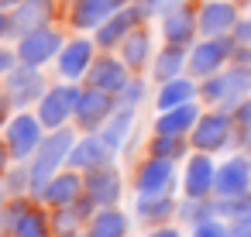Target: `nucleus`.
Returning a JSON list of instances; mask_svg holds the SVG:
<instances>
[{
  "label": "nucleus",
  "instance_id": "obj_1",
  "mask_svg": "<svg viewBox=\"0 0 251 237\" xmlns=\"http://www.w3.org/2000/svg\"><path fill=\"white\" fill-rule=\"evenodd\" d=\"M76 138H79V131H76L73 124L45 134V141L38 144V151H35L31 162H28V168H31V199H38L42 189L52 182V175L69 165V151H73Z\"/></svg>",
  "mask_w": 251,
  "mask_h": 237
},
{
  "label": "nucleus",
  "instance_id": "obj_2",
  "mask_svg": "<svg viewBox=\"0 0 251 237\" xmlns=\"http://www.w3.org/2000/svg\"><path fill=\"white\" fill-rule=\"evenodd\" d=\"M248 96H251V66H237V62H230V66L220 69L217 76L200 79V100H203L206 107L237 110Z\"/></svg>",
  "mask_w": 251,
  "mask_h": 237
},
{
  "label": "nucleus",
  "instance_id": "obj_3",
  "mask_svg": "<svg viewBox=\"0 0 251 237\" xmlns=\"http://www.w3.org/2000/svg\"><path fill=\"white\" fill-rule=\"evenodd\" d=\"M234 134H237V117L234 110H224V107H210L200 114L196 127L189 131V144L193 151H227L234 148Z\"/></svg>",
  "mask_w": 251,
  "mask_h": 237
},
{
  "label": "nucleus",
  "instance_id": "obj_4",
  "mask_svg": "<svg viewBox=\"0 0 251 237\" xmlns=\"http://www.w3.org/2000/svg\"><path fill=\"white\" fill-rule=\"evenodd\" d=\"M179 162L172 158H158V155H145L138 165H134V175H131V189L134 196H165V192H176L179 186Z\"/></svg>",
  "mask_w": 251,
  "mask_h": 237
},
{
  "label": "nucleus",
  "instance_id": "obj_5",
  "mask_svg": "<svg viewBox=\"0 0 251 237\" xmlns=\"http://www.w3.org/2000/svg\"><path fill=\"white\" fill-rule=\"evenodd\" d=\"M45 134H49V127L42 124L38 114H31V110H14V117L4 124V134H0V138L7 141L14 162H31V155L38 151V144L45 141Z\"/></svg>",
  "mask_w": 251,
  "mask_h": 237
},
{
  "label": "nucleus",
  "instance_id": "obj_6",
  "mask_svg": "<svg viewBox=\"0 0 251 237\" xmlns=\"http://www.w3.org/2000/svg\"><path fill=\"white\" fill-rule=\"evenodd\" d=\"M0 83H4V90H7V96H11L14 110H31V107H38V100H42L45 90L52 86L49 76H45V69H42V66H28V62H18Z\"/></svg>",
  "mask_w": 251,
  "mask_h": 237
},
{
  "label": "nucleus",
  "instance_id": "obj_7",
  "mask_svg": "<svg viewBox=\"0 0 251 237\" xmlns=\"http://www.w3.org/2000/svg\"><path fill=\"white\" fill-rule=\"evenodd\" d=\"M79 93H83V86H79V83H69V79L52 83V86L45 90V96L38 100L35 114L42 117V124H45L49 131L69 127V124H73V117H76V100H79Z\"/></svg>",
  "mask_w": 251,
  "mask_h": 237
},
{
  "label": "nucleus",
  "instance_id": "obj_8",
  "mask_svg": "<svg viewBox=\"0 0 251 237\" xmlns=\"http://www.w3.org/2000/svg\"><path fill=\"white\" fill-rule=\"evenodd\" d=\"M234 38L230 35H220V38H196L189 45V76L193 79H206V76H217L220 69L230 66L234 59Z\"/></svg>",
  "mask_w": 251,
  "mask_h": 237
},
{
  "label": "nucleus",
  "instance_id": "obj_9",
  "mask_svg": "<svg viewBox=\"0 0 251 237\" xmlns=\"http://www.w3.org/2000/svg\"><path fill=\"white\" fill-rule=\"evenodd\" d=\"M62 45H66L62 28L45 24V28H35V31L21 35L14 42V52H18V62H28V66H42L45 69V66H55Z\"/></svg>",
  "mask_w": 251,
  "mask_h": 237
},
{
  "label": "nucleus",
  "instance_id": "obj_10",
  "mask_svg": "<svg viewBox=\"0 0 251 237\" xmlns=\"http://www.w3.org/2000/svg\"><path fill=\"white\" fill-rule=\"evenodd\" d=\"M97 55H100L97 38H86L83 31H79V35H73V38H66V45H62L59 59H55V72H59V79L83 83V79H86V72H90V66L97 62Z\"/></svg>",
  "mask_w": 251,
  "mask_h": 237
},
{
  "label": "nucleus",
  "instance_id": "obj_11",
  "mask_svg": "<svg viewBox=\"0 0 251 237\" xmlns=\"http://www.w3.org/2000/svg\"><path fill=\"white\" fill-rule=\"evenodd\" d=\"M121 107L117 93H107V90H93V86H83L79 100H76V117H73V127L76 131H100L107 124V117Z\"/></svg>",
  "mask_w": 251,
  "mask_h": 237
},
{
  "label": "nucleus",
  "instance_id": "obj_12",
  "mask_svg": "<svg viewBox=\"0 0 251 237\" xmlns=\"http://www.w3.org/2000/svg\"><path fill=\"white\" fill-rule=\"evenodd\" d=\"M158 21H162V42H165V45H182V48H189V45L200 38V18H196V4H193V0L172 4Z\"/></svg>",
  "mask_w": 251,
  "mask_h": 237
},
{
  "label": "nucleus",
  "instance_id": "obj_13",
  "mask_svg": "<svg viewBox=\"0 0 251 237\" xmlns=\"http://www.w3.org/2000/svg\"><path fill=\"white\" fill-rule=\"evenodd\" d=\"M213 182H217V162H213V155L210 151H189L186 165H182V175H179L182 196L206 199V196H213Z\"/></svg>",
  "mask_w": 251,
  "mask_h": 237
},
{
  "label": "nucleus",
  "instance_id": "obj_14",
  "mask_svg": "<svg viewBox=\"0 0 251 237\" xmlns=\"http://www.w3.org/2000/svg\"><path fill=\"white\" fill-rule=\"evenodd\" d=\"M83 192L97 203V210L100 206H117L124 199V175H121V168L114 162H107V165H100L93 172H83Z\"/></svg>",
  "mask_w": 251,
  "mask_h": 237
},
{
  "label": "nucleus",
  "instance_id": "obj_15",
  "mask_svg": "<svg viewBox=\"0 0 251 237\" xmlns=\"http://www.w3.org/2000/svg\"><path fill=\"white\" fill-rule=\"evenodd\" d=\"M131 0H69L66 4V24L73 31H97L110 14H117Z\"/></svg>",
  "mask_w": 251,
  "mask_h": 237
},
{
  "label": "nucleus",
  "instance_id": "obj_16",
  "mask_svg": "<svg viewBox=\"0 0 251 237\" xmlns=\"http://www.w3.org/2000/svg\"><path fill=\"white\" fill-rule=\"evenodd\" d=\"M196 18H200V38H220V35H230L234 24L241 21V4L203 0V4H196Z\"/></svg>",
  "mask_w": 251,
  "mask_h": 237
},
{
  "label": "nucleus",
  "instance_id": "obj_17",
  "mask_svg": "<svg viewBox=\"0 0 251 237\" xmlns=\"http://www.w3.org/2000/svg\"><path fill=\"white\" fill-rule=\"evenodd\" d=\"M131 76H134V72H131V66H127L121 55H114V52H100V55H97V62L90 66V72H86L83 86L107 90V93H121V90L127 86V79H131Z\"/></svg>",
  "mask_w": 251,
  "mask_h": 237
},
{
  "label": "nucleus",
  "instance_id": "obj_18",
  "mask_svg": "<svg viewBox=\"0 0 251 237\" xmlns=\"http://www.w3.org/2000/svg\"><path fill=\"white\" fill-rule=\"evenodd\" d=\"M251 192V162L248 155H230L224 162H217V182H213V196L217 199H230V196H244Z\"/></svg>",
  "mask_w": 251,
  "mask_h": 237
},
{
  "label": "nucleus",
  "instance_id": "obj_19",
  "mask_svg": "<svg viewBox=\"0 0 251 237\" xmlns=\"http://www.w3.org/2000/svg\"><path fill=\"white\" fill-rule=\"evenodd\" d=\"M138 24H145V21H141V14H138V7H134V4H124L117 14H110V18L93 31V38H97L100 52H117V48H121V42H124Z\"/></svg>",
  "mask_w": 251,
  "mask_h": 237
},
{
  "label": "nucleus",
  "instance_id": "obj_20",
  "mask_svg": "<svg viewBox=\"0 0 251 237\" xmlns=\"http://www.w3.org/2000/svg\"><path fill=\"white\" fill-rule=\"evenodd\" d=\"M114 162V151L107 148V141L97 134V131H79L73 151H69V165L66 168H76V172H93L100 165Z\"/></svg>",
  "mask_w": 251,
  "mask_h": 237
},
{
  "label": "nucleus",
  "instance_id": "obj_21",
  "mask_svg": "<svg viewBox=\"0 0 251 237\" xmlns=\"http://www.w3.org/2000/svg\"><path fill=\"white\" fill-rule=\"evenodd\" d=\"M176 210H179L176 192H165V196H134L131 216H134L138 227H162V223L176 220Z\"/></svg>",
  "mask_w": 251,
  "mask_h": 237
},
{
  "label": "nucleus",
  "instance_id": "obj_22",
  "mask_svg": "<svg viewBox=\"0 0 251 237\" xmlns=\"http://www.w3.org/2000/svg\"><path fill=\"white\" fill-rule=\"evenodd\" d=\"M55 0H21L18 7H11V21H14V42L35 28L55 24Z\"/></svg>",
  "mask_w": 251,
  "mask_h": 237
},
{
  "label": "nucleus",
  "instance_id": "obj_23",
  "mask_svg": "<svg viewBox=\"0 0 251 237\" xmlns=\"http://www.w3.org/2000/svg\"><path fill=\"white\" fill-rule=\"evenodd\" d=\"M117 55L131 66V72H141V69H151L155 62V35L148 31V24H138L117 48Z\"/></svg>",
  "mask_w": 251,
  "mask_h": 237
},
{
  "label": "nucleus",
  "instance_id": "obj_24",
  "mask_svg": "<svg viewBox=\"0 0 251 237\" xmlns=\"http://www.w3.org/2000/svg\"><path fill=\"white\" fill-rule=\"evenodd\" d=\"M200 114H203V100H189V103H182V107L158 110V117H155L151 131H158V134H179V138H189V131L196 127Z\"/></svg>",
  "mask_w": 251,
  "mask_h": 237
},
{
  "label": "nucleus",
  "instance_id": "obj_25",
  "mask_svg": "<svg viewBox=\"0 0 251 237\" xmlns=\"http://www.w3.org/2000/svg\"><path fill=\"white\" fill-rule=\"evenodd\" d=\"M79 196H83V172H76V168H62V172H55L52 182L42 189L38 203H45L49 210H55V206L76 203Z\"/></svg>",
  "mask_w": 251,
  "mask_h": 237
},
{
  "label": "nucleus",
  "instance_id": "obj_26",
  "mask_svg": "<svg viewBox=\"0 0 251 237\" xmlns=\"http://www.w3.org/2000/svg\"><path fill=\"white\" fill-rule=\"evenodd\" d=\"M134 120H138V110L134 107H117L110 117H107V124L97 131L103 141H107V148L117 155V151H124L127 144H131V134H134Z\"/></svg>",
  "mask_w": 251,
  "mask_h": 237
},
{
  "label": "nucleus",
  "instance_id": "obj_27",
  "mask_svg": "<svg viewBox=\"0 0 251 237\" xmlns=\"http://www.w3.org/2000/svg\"><path fill=\"white\" fill-rule=\"evenodd\" d=\"M131 220L134 216L124 213L121 206H100L83 230H86V237H127L131 234Z\"/></svg>",
  "mask_w": 251,
  "mask_h": 237
},
{
  "label": "nucleus",
  "instance_id": "obj_28",
  "mask_svg": "<svg viewBox=\"0 0 251 237\" xmlns=\"http://www.w3.org/2000/svg\"><path fill=\"white\" fill-rule=\"evenodd\" d=\"M189 100H200V79H193L189 72L169 79V83H158V93H155V110H172V107H182Z\"/></svg>",
  "mask_w": 251,
  "mask_h": 237
},
{
  "label": "nucleus",
  "instance_id": "obj_29",
  "mask_svg": "<svg viewBox=\"0 0 251 237\" xmlns=\"http://www.w3.org/2000/svg\"><path fill=\"white\" fill-rule=\"evenodd\" d=\"M97 213V203L83 192L76 203H66V206H55L52 210V230L55 234H69V230H83L90 223V216Z\"/></svg>",
  "mask_w": 251,
  "mask_h": 237
},
{
  "label": "nucleus",
  "instance_id": "obj_30",
  "mask_svg": "<svg viewBox=\"0 0 251 237\" xmlns=\"http://www.w3.org/2000/svg\"><path fill=\"white\" fill-rule=\"evenodd\" d=\"M189 69V48H182V45H165L162 42V48L155 52V62H151V79L155 83H169V79H176V76H182Z\"/></svg>",
  "mask_w": 251,
  "mask_h": 237
},
{
  "label": "nucleus",
  "instance_id": "obj_31",
  "mask_svg": "<svg viewBox=\"0 0 251 237\" xmlns=\"http://www.w3.org/2000/svg\"><path fill=\"white\" fill-rule=\"evenodd\" d=\"M7 237H55V230H52V210L45 203L31 199L28 210L21 213V220L14 223V230Z\"/></svg>",
  "mask_w": 251,
  "mask_h": 237
},
{
  "label": "nucleus",
  "instance_id": "obj_32",
  "mask_svg": "<svg viewBox=\"0 0 251 237\" xmlns=\"http://www.w3.org/2000/svg\"><path fill=\"white\" fill-rule=\"evenodd\" d=\"M148 155H158V158H172V162H182L189 151H193V144H189V138H179V134H158V131H151V138H148Z\"/></svg>",
  "mask_w": 251,
  "mask_h": 237
},
{
  "label": "nucleus",
  "instance_id": "obj_33",
  "mask_svg": "<svg viewBox=\"0 0 251 237\" xmlns=\"http://www.w3.org/2000/svg\"><path fill=\"white\" fill-rule=\"evenodd\" d=\"M210 216H217V203H213V196H206V199L182 196V199H179L176 220H179L182 227H196V223H203V220H210Z\"/></svg>",
  "mask_w": 251,
  "mask_h": 237
},
{
  "label": "nucleus",
  "instance_id": "obj_34",
  "mask_svg": "<svg viewBox=\"0 0 251 237\" xmlns=\"http://www.w3.org/2000/svg\"><path fill=\"white\" fill-rule=\"evenodd\" d=\"M0 182H4L7 196H31V168H28V162H14Z\"/></svg>",
  "mask_w": 251,
  "mask_h": 237
},
{
  "label": "nucleus",
  "instance_id": "obj_35",
  "mask_svg": "<svg viewBox=\"0 0 251 237\" xmlns=\"http://www.w3.org/2000/svg\"><path fill=\"white\" fill-rule=\"evenodd\" d=\"M213 203H217V216L227 220V223L251 216V192H244V196H230V199H217V196H213Z\"/></svg>",
  "mask_w": 251,
  "mask_h": 237
},
{
  "label": "nucleus",
  "instance_id": "obj_36",
  "mask_svg": "<svg viewBox=\"0 0 251 237\" xmlns=\"http://www.w3.org/2000/svg\"><path fill=\"white\" fill-rule=\"evenodd\" d=\"M28 203H31V196H7L4 199V206H0V234H11L14 230V223L21 220V213L28 210Z\"/></svg>",
  "mask_w": 251,
  "mask_h": 237
},
{
  "label": "nucleus",
  "instance_id": "obj_37",
  "mask_svg": "<svg viewBox=\"0 0 251 237\" xmlns=\"http://www.w3.org/2000/svg\"><path fill=\"white\" fill-rule=\"evenodd\" d=\"M117 100H121V107H141L145 100H148V76H141V72H134L131 79H127V86L117 93Z\"/></svg>",
  "mask_w": 251,
  "mask_h": 237
},
{
  "label": "nucleus",
  "instance_id": "obj_38",
  "mask_svg": "<svg viewBox=\"0 0 251 237\" xmlns=\"http://www.w3.org/2000/svg\"><path fill=\"white\" fill-rule=\"evenodd\" d=\"M189 237H230V223L220 216H210V220L189 227Z\"/></svg>",
  "mask_w": 251,
  "mask_h": 237
},
{
  "label": "nucleus",
  "instance_id": "obj_39",
  "mask_svg": "<svg viewBox=\"0 0 251 237\" xmlns=\"http://www.w3.org/2000/svg\"><path fill=\"white\" fill-rule=\"evenodd\" d=\"M134 7H138L141 21H151V18H162L172 7V0H134Z\"/></svg>",
  "mask_w": 251,
  "mask_h": 237
},
{
  "label": "nucleus",
  "instance_id": "obj_40",
  "mask_svg": "<svg viewBox=\"0 0 251 237\" xmlns=\"http://www.w3.org/2000/svg\"><path fill=\"white\" fill-rule=\"evenodd\" d=\"M230 38H234L237 45H251V14H241V21L234 24Z\"/></svg>",
  "mask_w": 251,
  "mask_h": 237
},
{
  "label": "nucleus",
  "instance_id": "obj_41",
  "mask_svg": "<svg viewBox=\"0 0 251 237\" xmlns=\"http://www.w3.org/2000/svg\"><path fill=\"white\" fill-rule=\"evenodd\" d=\"M14 66H18V52H14V48H7L4 42H0V79H4Z\"/></svg>",
  "mask_w": 251,
  "mask_h": 237
},
{
  "label": "nucleus",
  "instance_id": "obj_42",
  "mask_svg": "<svg viewBox=\"0 0 251 237\" xmlns=\"http://www.w3.org/2000/svg\"><path fill=\"white\" fill-rule=\"evenodd\" d=\"M179 227H182V223H162V227H148V230H145V237H186Z\"/></svg>",
  "mask_w": 251,
  "mask_h": 237
},
{
  "label": "nucleus",
  "instance_id": "obj_43",
  "mask_svg": "<svg viewBox=\"0 0 251 237\" xmlns=\"http://www.w3.org/2000/svg\"><path fill=\"white\" fill-rule=\"evenodd\" d=\"M0 42H14V21L7 7H0Z\"/></svg>",
  "mask_w": 251,
  "mask_h": 237
},
{
  "label": "nucleus",
  "instance_id": "obj_44",
  "mask_svg": "<svg viewBox=\"0 0 251 237\" xmlns=\"http://www.w3.org/2000/svg\"><path fill=\"white\" fill-rule=\"evenodd\" d=\"M11 117H14V103H11V96H7V90H4V83H0V127H4Z\"/></svg>",
  "mask_w": 251,
  "mask_h": 237
},
{
  "label": "nucleus",
  "instance_id": "obj_45",
  "mask_svg": "<svg viewBox=\"0 0 251 237\" xmlns=\"http://www.w3.org/2000/svg\"><path fill=\"white\" fill-rule=\"evenodd\" d=\"M234 117H237V124H241V127H248V131H251V96L234 110Z\"/></svg>",
  "mask_w": 251,
  "mask_h": 237
},
{
  "label": "nucleus",
  "instance_id": "obj_46",
  "mask_svg": "<svg viewBox=\"0 0 251 237\" xmlns=\"http://www.w3.org/2000/svg\"><path fill=\"white\" fill-rule=\"evenodd\" d=\"M14 165V155H11V148H7V141L0 138V179H4V172Z\"/></svg>",
  "mask_w": 251,
  "mask_h": 237
},
{
  "label": "nucleus",
  "instance_id": "obj_47",
  "mask_svg": "<svg viewBox=\"0 0 251 237\" xmlns=\"http://www.w3.org/2000/svg\"><path fill=\"white\" fill-rule=\"evenodd\" d=\"M230 237H251V216L234 220V223H230Z\"/></svg>",
  "mask_w": 251,
  "mask_h": 237
},
{
  "label": "nucleus",
  "instance_id": "obj_48",
  "mask_svg": "<svg viewBox=\"0 0 251 237\" xmlns=\"http://www.w3.org/2000/svg\"><path fill=\"white\" fill-rule=\"evenodd\" d=\"M55 237H86V230H69V234H55Z\"/></svg>",
  "mask_w": 251,
  "mask_h": 237
},
{
  "label": "nucleus",
  "instance_id": "obj_49",
  "mask_svg": "<svg viewBox=\"0 0 251 237\" xmlns=\"http://www.w3.org/2000/svg\"><path fill=\"white\" fill-rule=\"evenodd\" d=\"M18 4H21V0H0V7H7V11H11V7H18Z\"/></svg>",
  "mask_w": 251,
  "mask_h": 237
},
{
  "label": "nucleus",
  "instance_id": "obj_50",
  "mask_svg": "<svg viewBox=\"0 0 251 237\" xmlns=\"http://www.w3.org/2000/svg\"><path fill=\"white\" fill-rule=\"evenodd\" d=\"M4 199H7V189H4V182H0V206H4Z\"/></svg>",
  "mask_w": 251,
  "mask_h": 237
},
{
  "label": "nucleus",
  "instance_id": "obj_51",
  "mask_svg": "<svg viewBox=\"0 0 251 237\" xmlns=\"http://www.w3.org/2000/svg\"><path fill=\"white\" fill-rule=\"evenodd\" d=\"M234 4H241V7H251V0H234Z\"/></svg>",
  "mask_w": 251,
  "mask_h": 237
},
{
  "label": "nucleus",
  "instance_id": "obj_52",
  "mask_svg": "<svg viewBox=\"0 0 251 237\" xmlns=\"http://www.w3.org/2000/svg\"><path fill=\"white\" fill-rule=\"evenodd\" d=\"M0 237H4V234H0Z\"/></svg>",
  "mask_w": 251,
  "mask_h": 237
}]
</instances>
